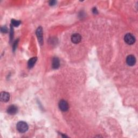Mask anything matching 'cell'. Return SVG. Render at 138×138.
Segmentation results:
<instances>
[{
    "instance_id": "8fae6325",
    "label": "cell",
    "mask_w": 138,
    "mask_h": 138,
    "mask_svg": "<svg viewBox=\"0 0 138 138\" xmlns=\"http://www.w3.org/2000/svg\"><path fill=\"white\" fill-rule=\"evenodd\" d=\"M20 24H21V21H17V20L15 19H12L11 20V24L14 27H18Z\"/></svg>"
},
{
    "instance_id": "9c48e42d",
    "label": "cell",
    "mask_w": 138,
    "mask_h": 138,
    "mask_svg": "<svg viewBox=\"0 0 138 138\" xmlns=\"http://www.w3.org/2000/svg\"><path fill=\"white\" fill-rule=\"evenodd\" d=\"M60 65V62L58 58L55 57L52 59V68L54 69H57Z\"/></svg>"
},
{
    "instance_id": "5b68a950",
    "label": "cell",
    "mask_w": 138,
    "mask_h": 138,
    "mask_svg": "<svg viewBox=\"0 0 138 138\" xmlns=\"http://www.w3.org/2000/svg\"><path fill=\"white\" fill-rule=\"evenodd\" d=\"M71 39L72 43L75 44H78L81 41L82 37H81L80 35L79 34H74L72 35Z\"/></svg>"
},
{
    "instance_id": "ba28073f",
    "label": "cell",
    "mask_w": 138,
    "mask_h": 138,
    "mask_svg": "<svg viewBox=\"0 0 138 138\" xmlns=\"http://www.w3.org/2000/svg\"><path fill=\"white\" fill-rule=\"evenodd\" d=\"M10 95L9 93L6 92H2L1 93V99L3 102H7L9 100Z\"/></svg>"
},
{
    "instance_id": "277c9868",
    "label": "cell",
    "mask_w": 138,
    "mask_h": 138,
    "mask_svg": "<svg viewBox=\"0 0 138 138\" xmlns=\"http://www.w3.org/2000/svg\"><path fill=\"white\" fill-rule=\"evenodd\" d=\"M59 108L62 111H67L68 109V105L67 101L64 100L60 101V102L59 103Z\"/></svg>"
},
{
    "instance_id": "7a4b0ae2",
    "label": "cell",
    "mask_w": 138,
    "mask_h": 138,
    "mask_svg": "<svg viewBox=\"0 0 138 138\" xmlns=\"http://www.w3.org/2000/svg\"><path fill=\"white\" fill-rule=\"evenodd\" d=\"M125 42L129 45H132L135 42V38L131 34H127L124 37Z\"/></svg>"
},
{
    "instance_id": "4fadbf2b",
    "label": "cell",
    "mask_w": 138,
    "mask_h": 138,
    "mask_svg": "<svg viewBox=\"0 0 138 138\" xmlns=\"http://www.w3.org/2000/svg\"><path fill=\"white\" fill-rule=\"evenodd\" d=\"M56 1H50L49 2V5L51 6H53L56 5Z\"/></svg>"
},
{
    "instance_id": "52a82bcc",
    "label": "cell",
    "mask_w": 138,
    "mask_h": 138,
    "mask_svg": "<svg viewBox=\"0 0 138 138\" xmlns=\"http://www.w3.org/2000/svg\"><path fill=\"white\" fill-rule=\"evenodd\" d=\"M17 107L15 105H11L7 109V112L11 115H14L17 112Z\"/></svg>"
},
{
    "instance_id": "9a60e30c",
    "label": "cell",
    "mask_w": 138,
    "mask_h": 138,
    "mask_svg": "<svg viewBox=\"0 0 138 138\" xmlns=\"http://www.w3.org/2000/svg\"><path fill=\"white\" fill-rule=\"evenodd\" d=\"M93 13H94V14H97L98 13V11H97V10L96 8H93Z\"/></svg>"
},
{
    "instance_id": "5bb4252c",
    "label": "cell",
    "mask_w": 138,
    "mask_h": 138,
    "mask_svg": "<svg viewBox=\"0 0 138 138\" xmlns=\"http://www.w3.org/2000/svg\"><path fill=\"white\" fill-rule=\"evenodd\" d=\"M17 43H18V41L17 40H16V41H15L14 42V45H13V50H15L16 49V47H17Z\"/></svg>"
},
{
    "instance_id": "8992f818",
    "label": "cell",
    "mask_w": 138,
    "mask_h": 138,
    "mask_svg": "<svg viewBox=\"0 0 138 138\" xmlns=\"http://www.w3.org/2000/svg\"><path fill=\"white\" fill-rule=\"evenodd\" d=\"M127 64L129 66H133L135 64L136 59L133 55H129L126 58Z\"/></svg>"
},
{
    "instance_id": "3957f363",
    "label": "cell",
    "mask_w": 138,
    "mask_h": 138,
    "mask_svg": "<svg viewBox=\"0 0 138 138\" xmlns=\"http://www.w3.org/2000/svg\"><path fill=\"white\" fill-rule=\"evenodd\" d=\"M42 28L39 27L36 30V35L38 38V42L40 45H42L43 43V31Z\"/></svg>"
},
{
    "instance_id": "6da1fadb",
    "label": "cell",
    "mask_w": 138,
    "mask_h": 138,
    "mask_svg": "<svg viewBox=\"0 0 138 138\" xmlns=\"http://www.w3.org/2000/svg\"><path fill=\"white\" fill-rule=\"evenodd\" d=\"M17 131L20 133H25L28 130L29 127H28V124L24 121H19L16 126Z\"/></svg>"
},
{
    "instance_id": "30bf717a",
    "label": "cell",
    "mask_w": 138,
    "mask_h": 138,
    "mask_svg": "<svg viewBox=\"0 0 138 138\" xmlns=\"http://www.w3.org/2000/svg\"><path fill=\"white\" fill-rule=\"evenodd\" d=\"M37 58L36 57H33L30 59L28 63V67H29V68H31L33 67L35 65V63H36V62H37Z\"/></svg>"
},
{
    "instance_id": "7c38bea8",
    "label": "cell",
    "mask_w": 138,
    "mask_h": 138,
    "mask_svg": "<svg viewBox=\"0 0 138 138\" xmlns=\"http://www.w3.org/2000/svg\"><path fill=\"white\" fill-rule=\"evenodd\" d=\"M1 31L3 33H7L8 32V29L6 27H3L1 28Z\"/></svg>"
}]
</instances>
